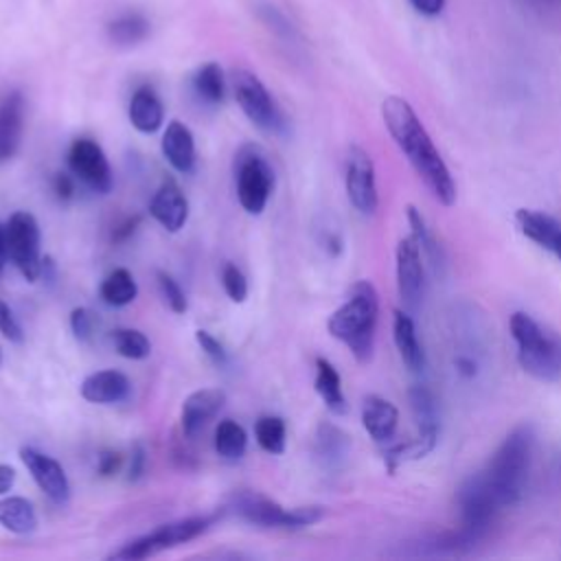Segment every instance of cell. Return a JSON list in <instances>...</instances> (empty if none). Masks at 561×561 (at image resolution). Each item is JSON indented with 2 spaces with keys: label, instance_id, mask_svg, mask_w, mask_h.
Listing matches in <instances>:
<instances>
[{
  "label": "cell",
  "instance_id": "6da1fadb",
  "mask_svg": "<svg viewBox=\"0 0 561 561\" xmlns=\"http://www.w3.org/2000/svg\"><path fill=\"white\" fill-rule=\"evenodd\" d=\"M381 116L392 140L405 153L432 197L443 206H451L456 199V182L412 105L401 96H388L381 103Z\"/></svg>",
  "mask_w": 561,
  "mask_h": 561
},
{
  "label": "cell",
  "instance_id": "7a4b0ae2",
  "mask_svg": "<svg viewBox=\"0 0 561 561\" xmlns=\"http://www.w3.org/2000/svg\"><path fill=\"white\" fill-rule=\"evenodd\" d=\"M533 427L517 425L513 432H508V436L493 451L486 467L480 471L484 484L502 508L517 504L524 495L533 460Z\"/></svg>",
  "mask_w": 561,
  "mask_h": 561
},
{
  "label": "cell",
  "instance_id": "3957f363",
  "mask_svg": "<svg viewBox=\"0 0 561 561\" xmlns=\"http://www.w3.org/2000/svg\"><path fill=\"white\" fill-rule=\"evenodd\" d=\"M379 316V296L368 280H357L348 298L329 316V333L344 342L359 362H368L375 344V329Z\"/></svg>",
  "mask_w": 561,
  "mask_h": 561
},
{
  "label": "cell",
  "instance_id": "277c9868",
  "mask_svg": "<svg viewBox=\"0 0 561 561\" xmlns=\"http://www.w3.org/2000/svg\"><path fill=\"white\" fill-rule=\"evenodd\" d=\"M511 335L517 344L519 366L539 381L561 379V335L537 322L524 311H515L508 320Z\"/></svg>",
  "mask_w": 561,
  "mask_h": 561
},
{
  "label": "cell",
  "instance_id": "5b68a950",
  "mask_svg": "<svg viewBox=\"0 0 561 561\" xmlns=\"http://www.w3.org/2000/svg\"><path fill=\"white\" fill-rule=\"evenodd\" d=\"M228 508L248 524H254L261 528H289V530L313 526L324 515L322 506L309 504V506L285 508L276 500H272L259 491H248V489L237 491L230 497Z\"/></svg>",
  "mask_w": 561,
  "mask_h": 561
},
{
  "label": "cell",
  "instance_id": "8992f818",
  "mask_svg": "<svg viewBox=\"0 0 561 561\" xmlns=\"http://www.w3.org/2000/svg\"><path fill=\"white\" fill-rule=\"evenodd\" d=\"M234 188L248 215H261L274 191V169L259 145H243L234 156Z\"/></svg>",
  "mask_w": 561,
  "mask_h": 561
},
{
  "label": "cell",
  "instance_id": "52a82bcc",
  "mask_svg": "<svg viewBox=\"0 0 561 561\" xmlns=\"http://www.w3.org/2000/svg\"><path fill=\"white\" fill-rule=\"evenodd\" d=\"M217 517L215 515H197V517H184V519H175L169 524L158 526L156 530L127 541L125 546H121L118 550H114L110 554V559H123V561H140L147 557H153L162 550L175 548L180 543H186L199 535H204L213 522Z\"/></svg>",
  "mask_w": 561,
  "mask_h": 561
},
{
  "label": "cell",
  "instance_id": "ba28073f",
  "mask_svg": "<svg viewBox=\"0 0 561 561\" xmlns=\"http://www.w3.org/2000/svg\"><path fill=\"white\" fill-rule=\"evenodd\" d=\"M232 90H234V99H237L241 112L250 118V123H254L259 129H263L267 134L285 131L287 121L256 75H252L248 70H234L232 72Z\"/></svg>",
  "mask_w": 561,
  "mask_h": 561
},
{
  "label": "cell",
  "instance_id": "9c48e42d",
  "mask_svg": "<svg viewBox=\"0 0 561 561\" xmlns=\"http://www.w3.org/2000/svg\"><path fill=\"white\" fill-rule=\"evenodd\" d=\"M4 239H7L9 261L18 267V272L28 283H35L39 278V267L44 259L39 250L42 234H39L37 219L26 210L13 213L4 224Z\"/></svg>",
  "mask_w": 561,
  "mask_h": 561
},
{
  "label": "cell",
  "instance_id": "30bf717a",
  "mask_svg": "<svg viewBox=\"0 0 561 561\" xmlns=\"http://www.w3.org/2000/svg\"><path fill=\"white\" fill-rule=\"evenodd\" d=\"M68 167L88 188L99 195H107L114 186L112 167L99 142L90 138H75L68 147Z\"/></svg>",
  "mask_w": 561,
  "mask_h": 561
},
{
  "label": "cell",
  "instance_id": "8fae6325",
  "mask_svg": "<svg viewBox=\"0 0 561 561\" xmlns=\"http://www.w3.org/2000/svg\"><path fill=\"white\" fill-rule=\"evenodd\" d=\"M344 184L348 202L359 215H373L377 210L379 195L375 182V167L370 156L357 145H353L346 153Z\"/></svg>",
  "mask_w": 561,
  "mask_h": 561
},
{
  "label": "cell",
  "instance_id": "7c38bea8",
  "mask_svg": "<svg viewBox=\"0 0 561 561\" xmlns=\"http://www.w3.org/2000/svg\"><path fill=\"white\" fill-rule=\"evenodd\" d=\"M20 458H22L24 467L28 469L31 478L35 480V484L39 486V491H44V495L53 504H57V506L68 504L70 482H68L64 467L53 456H48L35 447H22Z\"/></svg>",
  "mask_w": 561,
  "mask_h": 561
},
{
  "label": "cell",
  "instance_id": "4fadbf2b",
  "mask_svg": "<svg viewBox=\"0 0 561 561\" xmlns=\"http://www.w3.org/2000/svg\"><path fill=\"white\" fill-rule=\"evenodd\" d=\"M397 287L408 307H416L425 291L423 252L412 234L401 239L397 245Z\"/></svg>",
  "mask_w": 561,
  "mask_h": 561
},
{
  "label": "cell",
  "instance_id": "5bb4252c",
  "mask_svg": "<svg viewBox=\"0 0 561 561\" xmlns=\"http://www.w3.org/2000/svg\"><path fill=\"white\" fill-rule=\"evenodd\" d=\"M226 392L221 388H202L191 392L180 410V425L186 438H195L224 408Z\"/></svg>",
  "mask_w": 561,
  "mask_h": 561
},
{
  "label": "cell",
  "instance_id": "9a60e30c",
  "mask_svg": "<svg viewBox=\"0 0 561 561\" xmlns=\"http://www.w3.org/2000/svg\"><path fill=\"white\" fill-rule=\"evenodd\" d=\"M151 217L167 230L180 232L188 219V199L175 180H164L149 202Z\"/></svg>",
  "mask_w": 561,
  "mask_h": 561
},
{
  "label": "cell",
  "instance_id": "2e32d148",
  "mask_svg": "<svg viewBox=\"0 0 561 561\" xmlns=\"http://www.w3.org/2000/svg\"><path fill=\"white\" fill-rule=\"evenodd\" d=\"M24 134V96L9 90L0 96V164L9 162L22 142Z\"/></svg>",
  "mask_w": 561,
  "mask_h": 561
},
{
  "label": "cell",
  "instance_id": "e0dca14e",
  "mask_svg": "<svg viewBox=\"0 0 561 561\" xmlns=\"http://www.w3.org/2000/svg\"><path fill=\"white\" fill-rule=\"evenodd\" d=\"M131 392V381L127 379L125 373L107 368V370H96L88 375L81 383V397L90 403H118L125 401Z\"/></svg>",
  "mask_w": 561,
  "mask_h": 561
},
{
  "label": "cell",
  "instance_id": "ac0fdd59",
  "mask_svg": "<svg viewBox=\"0 0 561 561\" xmlns=\"http://www.w3.org/2000/svg\"><path fill=\"white\" fill-rule=\"evenodd\" d=\"M160 149L164 160L178 173H191L195 167V138L182 121H171L162 134Z\"/></svg>",
  "mask_w": 561,
  "mask_h": 561
},
{
  "label": "cell",
  "instance_id": "d6986e66",
  "mask_svg": "<svg viewBox=\"0 0 561 561\" xmlns=\"http://www.w3.org/2000/svg\"><path fill=\"white\" fill-rule=\"evenodd\" d=\"M362 423L375 443H388L399 425V410L383 397L368 394L362 403Z\"/></svg>",
  "mask_w": 561,
  "mask_h": 561
},
{
  "label": "cell",
  "instance_id": "ffe728a7",
  "mask_svg": "<svg viewBox=\"0 0 561 561\" xmlns=\"http://www.w3.org/2000/svg\"><path fill=\"white\" fill-rule=\"evenodd\" d=\"M515 224L519 228V232L530 239L533 243H537L539 248L548 250V252H557L561 245V224L541 213V210H530V208H519L515 213Z\"/></svg>",
  "mask_w": 561,
  "mask_h": 561
},
{
  "label": "cell",
  "instance_id": "44dd1931",
  "mask_svg": "<svg viewBox=\"0 0 561 561\" xmlns=\"http://www.w3.org/2000/svg\"><path fill=\"white\" fill-rule=\"evenodd\" d=\"M129 123L140 134H153L164 123V105L153 88L140 85L129 99Z\"/></svg>",
  "mask_w": 561,
  "mask_h": 561
},
{
  "label": "cell",
  "instance_id": "7402d4cb",
  "mask_svg": "<svg viewBox=\"0 0 561 561\" xmlns=\"http://www.w3.org/2000/svg\"><path fill=\"white\" fill-rule=\"evenodd\" d=\"M392 337L403 364L412 373H421L425 368V351H423V344L419 342L414 320L401 309L392 313Z\"/></svg>",
  "mask_w": 561,
  "mask_h": 561
},
{
  "label": "cell",
  "instance_id": "603a6c76",
  "mask_svg": "<svg viewBox=\"0 0 561 561\" xmlns=\"http://www.w3.org/2000/svg\"><path fill=\"white\" fill-rule=\"evenodd\" d=\"M313 386H316V392L320 394L322 403L333 414H344L346 412V397H344V390H342L340 373L324 357L316 359V381H313Z\"/></svg>",
  "mask_w": 561,
  "mask_h": 561
},
{
  "label": "cell",
  "instance_id": "cb8c5ba5",
  "mask_svg": "<svg viewBox=\"0 0 561 561\" xmlns=\"http://www.w3.org/2000/svg\"><path fill=\"white\" fill-rule=\"evenodd\" d=\"M0 526L15 535H28L37 528V513L31 500L9 495L0 500Z\"/></svg>",
  "mask_w": 561,
  "mask_h": 561
},
{
  "label": "cell",
  "instance_id": "d4e9b609",
  "mask_svg": "<svg viewBox=\"0 0 561 561\" xmlns=\"http://www.w3.org/2000/svg\"><path fill=\"white\" fill-rule=\"evenodd\" d=\"M193 92L199 101L208 103V105H219L226 96V79H224V70L219 64L208 61L204 66H199L191 79Z\"/></svg>",
  "mask_w": 561,
  "mask_h": 561
},
{
  "label": "cell",
  "instance_id": "484cf974",
  "mask_svg": "<svg viewBox=\"0 0 561 561\" xmlns=\"http://www.w3.org/2000/svg\"><path fill=\"white\" fill-rule=\"evenodd\" d=\"M99 294H101V298H103L110 307H125V305H129V302L136 300V296H138V285H136V278L131 276L129 270L116 267V270H112V272L103 278Z\"/></svg>",
  "mask_w": 561,
  "mask_h": 561
},
{
  "label": "cell",
  "instance_id": "4316f807",
  "mask_svg": "<svg viewBox=\"0 0 561 561\" xmlns=\"http://www.w3.org/2000/svg\"><path fill=\"white\" fill-rule=\"evenodd\" d=\"M149 35V22L138 11H127L107 24V37L116 46H134Z\"/></svg>",
  "mask_w": 561,
  "mask_h": 561
},
{
  "label": "cell",
  "instance_id": "83f0119b",
  "mask_svg": "<svg viewBox=\"0 0 561 561\" xmlns=\"http://www.w3.org/2000/svg\"><path fill=\"white\" fill-rule=\"evenodd\" d=\"M248 447V434L243 425L232 419H224L215 430V451L224 460H239L243 458Z\"/></svg>",
  "mask_w": 561,
  "mask_h": 561
},
{
  "label": "cell",
  "instance_id": "f1b7e54d",
  "mask_svg": "<svg viewBox=\"0 0 561 561\" xmlns=\"http://www.w3.org/2000/svg\"><path fill=\"white\" fill-rule=\"evenodd\" d=\"M316 451L324 460V465L333 467L340 460H344V456L348 454V436L335 425L322 423L316 436Z\"/></svg>",
  "mask_w": 561,
  "mask_h": 561
},
{
  "label": "cell",
  "instance_id": "f546056e",
  "mask_svg": "<svg viewBox=\"0 0 561 561\" xmlns=\"http://www.w3.org/2000/svg\"><path fill=\"white\" fill-rule=\"evenodd\" d=\"M285 436H287V427L285 421L276 414H265L261 419H256L254 423V438L259 443V447L272 456H278L285 451Z\"/></svg>",
  "mask_w": 561,
  "mask_h": 561
},
{
  "label": "cell",
  "instance_id": "4dcf8cb0",
  "mask_svg": "<svg viewBox=\"0 0 561 561\" xmlns=\"http://www.w3.org/2000/svg\"><path fill=\"white\" fill-rule=\"evenodd\" d=\"M110 340H112L116 353L127 357V359H145L151 353L149 337L138 329H129V327L114 329Z\"/></svg>",
  "mask_w": 561,
  "mask_h": 561
},
{
  "label": "cell",
  "instance_id": "1f68e13d",
  "mask_svg": "<svg viewBox=\"0 0 561 561\" xmlns=\"http://www.w3.org/2000/svg\"><path fill=\"white\" fill-rule=\"evenodd\" d=\"M408 221L412 226V237L416 239L423 256H427L432 261V265H440L443 263V250H440L436 237L432 234V230L427 228L423 215L414 206H408Z\"/></svg>",
  "mask_w": 561,
  "mask_h": 561
},
{
  "label": "cell",
  "instance_id": "d6a6232c",
  "mask_svg": "<svg viewBox=\"0 0 561 561\" xmlns=\"http://www.w3.org/2000/svg\"><path fill=\"white\" fill-rule=\"evenodd\" d=\"M410 405H412V412L419 421V430H427V427L438 430L436 401H434V394L425 386H414L410 390Z\"/></svg>",
  "mask_w": 561,
  "mask_h": 561
},
{
  "label": "cell",
  "instance_id": "836d02e7",
  "mask_svg": "<svg viewBox=\"0 0 561 561\" xmlns=\"http://www.w3.org/2000/svg\"><path fill=\"white\" fill-rule=\"evenodd\" d=\"M156 280H158L160 294H162L164 302L169 305V309H171L173 313H184V311L188 309V300H186V294H184V289L180 287V283H178L171 274H167V272H162V270L156 272Z\"/></svg>",
  "mask_w": 561,
  "mask_h": 561
},
{
  "label": "cell",
  "instance_id": "e575fe53",
  "mask_svg": "<svg viewBox=\"0 0 561 561\" xmlns=\"http://www.w3.org/2000/svg\"><path fill=\"white\" fill-rule=\"evenodd\" d=\"M221 287L226 291V296L232 302H243L248 298V278L245 274L234 265V263H226L221 270Z\"/></svg>",
  "mask_w": 561,
  "mask_h": 561
},
{
  "label": "cell",
  "instance_id": "d590c367",
  "mask_svg": "<svg viewBox=\"0 0 561 561\" xmlns=\"http://www.w3.org/2000/svg\"><path fill=\"white\" fill-rule=\"evenodd\" d=\"M96 316L88 307H75L70 311V331L79 342H90L94 335Z\"/></svg>",
  "mask_w": 561,
  "mask_h": 561
},
{
  "label": "cell",
  "instance_id": "8d00e7d4",
  "mask_svg": "<svg viewBox=\"0 0 561 561\" xmlns=\"http://www.w3.org/2000/svg\"><path fill=\"white\" fill-rule=\"evenodd\" d=\"M195 340H197L199 348L206 353V357H208L210 362H215L217 366H224V364L228 362V353H226L224 344H221L213 333L199 329V331H195Z\"/></svg>",
  "mask_w": 561,
  "mask_h": 561
},
{
  "label": "cell",
  "instance_id": "74e56055",
  "mask_svg": "<svg viewBox=\"0 0 561 561\" xmlns=\"http://www.w3.org/2000/svg\"><path fill=\"white\" fill-rule=\"evenodd\" d=\"M0 333L13 342V344H22L24 342V331L22 324L18 322V318L13 316V311L9 309L7 302L0 300Z\"/></svg>",
  "mask_w": 561,
  "mask_h": 561
},
{
  "label": "cell",
  "instance_id": "f35d334b",
  "mask_svg": "<svg viewBox=\"0 0 561 561\" xmlns=\"http://www.w3.org/2000/svg\"><path fill=\"white\" fill-rule=\"evenodd\" d=\"M123 467V456L118 451H101L99 460H96V471L103 478H110L114 473H118V469Z\"/></svg>",
  "mask_w": 561,
  "mask_h": 561
},
{
  "label": "cell",
  "instance_id": "ab89813d",
  "mask_svg": "<svg viewBox=\"0 0 561 561\" xmlns=\"http://www.w3.org/2000/svg\"><path fill=\"white\" fill-rule=\"evenodd\" d=\"M145 462H147V451L142 445H134L131 456H129V469H127V480L136 482L145 473Z\"/></svg>",
  "mask_w": 561,
  "mask_h": 561
},
{
  "label": "cell",
  "instance_id": "60d3db41",
  "mask_svg": "<svg viewBox=\"0 0 561 561\" xmlns=\"http://www.w3.org/2000/svg\"><path fill=\"white\" fill-rule=\"evenodd\" d=\"M53 193L59 202H68L75 197V180L68 173L53 175Z\"/></svg>",
  "mask_w": 561,
  "mask_h": 561
},
{
  "label": "cell",
  "instance_id": "b9f144b4",
  "mask_svg": "<svg viewBox=\"0 0 561 561\" xmlns=\"http://www.w3.org/2000/svg\"><path fill=\"white\" fill-rule=\"evenodd\" d=\"M408 4L423 18H436L445 9V0H408Z\"/></svg>",
  "mask_w": 561,
  "mask_h": 561
},
{
  "label": "cell",
  "instance_id": "7bdbcfd3",
  "mask_svg": "<svg viewBox=\"0 0 561 561\" xmlns=\"http://www.w3.org/2000/svg\"><path fill=\"white\" fill-rule=\"evenodd\" d=\"M138 224H140V217H138V215L125 217V219H123V221L112 230V241H114V243L127 241V239L134 234V230L138 228Z\"/></svg>",
  "mask_w": 561,
  "mask_h": 561
},
{
  "label": "cell",
  "instance_id": "ee69618b",
  "mask_svg": "<svg viewBox=\"0 0 561 561\" xmlns=\"http://www.w3.org/2000/svg\"><path fill=\"white\" fill-rule=\"evenodd\" d=\"M15 482V469L9 465H0V495L9 493Z\"/></svg>",
  "mask_w": 561,
  "mask_h": 561
},
{
  "label": "cell",
  "instance_id": "f6af8a7d",
  "mask_svg": "<svg viewBox=\"0 0 561 561\" xmlns=\"http://www.w3.org/2000/svg\"><path fill=\"white\" fill-rule=\"evenodd\" d=\"M7 263H9V250H7V239H4V224H0V274Z\"/></svg>",
  "mask_w": 561,
  "mask_h": 561
},
{
  "label": "cell",
  "instance_id": "bcb514c9",
  "mask_svg": "<svg viewBox=\"0 0 561 561\" xmlns=\"http://www.w3.org/2000/svg\"><path fill=\"white\" fill-rule=\"evenodd\" d=\"M528 4H533L535 9H557L561 7V0H528Z\"/></svg>",
  "mask_w": 561,
  "mask_h": 561
},
{
  "label": "cell",
  "instance_id": "7dc6e473",
  "mask_svg": "<svg viewBox=\"0 0 561 561\" xmlns=\"http://www.w3.org/2000/svg\"><path fill=\"white\" fill-rule=\"evenodd\" d=\"M554 256H557V259H559V261H561V245H559V250H557V252H554Z\"/></svg>",
  "mask_w": 561,
  "mask_h": 561
},
{
  "label": "cell",
  "instance_id": "c3c4849f",
  "mask_svg": "<svg viewBox=\"0 0 561 561\" xmlns=\"http://www.w3.org/2000/svg\"><path fill=\"white\" fill-rule=\"evenodd\" d=\"M0 364H2V348H0Z\"/></svg>",
  "mask_w": 561,
  "mask_h": 561
}]
</instances>
